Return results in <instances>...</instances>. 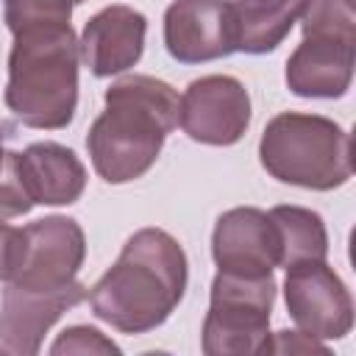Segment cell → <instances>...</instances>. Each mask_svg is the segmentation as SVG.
Listing matches in <instances>:
<instances>
[{
  "label": "cell",
  "instance_id": "22",
  "mask_svg": "<svg viewBox=\"0 0 356 356\" xmlns=\"http://www.w3.org/2000/svg\"><path fill=\"white\" fill-rule=\"evenodd\" d=\"M19 228H11L8 222H0V281H8L17 264L19 253Z\"/></svg>",
  "mask_w": 356,
  "mask_h": 356
},
{
  "label": "cell",
  "instance_id": "7",
  "mask_svg": "<svg viewBox=\"0 0 356 356\" xmlns=\"http://www.w3.org/2000/svg\"><path fill=\"white\" fill-rule=\"evenodd\" d=\"M284 298L295 325L314 339H339L353 325V300L325 259L286 267Z\"/></svg>",
  "mask_w": 356,
  "mask_h": 356
},
{
  "label": "cell",
  "instance_id": "14",
  "mask_svg": "<svg viewBox=\"0 0 356 356\" xmlns=\"http://www.w3.org/2000/svg\"><path fill=\"white\" fill-rule=\"evenodd\" d=\"M17 175L31 203L42 206L75 203L86 186V170L81 159L58 142H33L17 153Z\"/></svg>",
  "mask_w": 356,
  "mask_h": 356
},
{
  "label": "cell",
  "instance_id": "13",
  "mask_svg": "<svg viewBox=\"0 0 356 356\" xmlns=\"http://www.w3.org/2000/svg\"><path fill=\"white\" fill-rule=\"evenodd\" d=\"M356 42L303 36L286 61V86L300 97H342L353 78Z\"/></svg>",
  "mask_w": 356,
  "mask_h": 356
},
{
  "label": "cell",
  "instance_id": "11",
  "mask_svg": "<svg viewBox=\"0 0 356 356\" xmlns=\"http://www.w3.org/2000/svg\"><path fill=\"white\" fill-rule=\"evenodd\" d=\"M211 256L222 273L273 275L281 261V239L273 217L253 206L225 211L211 234Z\"/></svg>",
  "mask_w": 356,
  "mask_h": 356
},
{
  "label": "cell",
  "instance_id": "19",
  "mask_svg": "<svg viewBox=\"0 0 356 356\" xmlns=\"http://www.w3.org/2000/svg\"><path fill=\"white\" fill-rule=\"evenodd\" d=\"M31 197L17 175V153H8L6 167L0 170V217H19L31 211Z\"/></svg>",
  "mask_w": 356,
  "mask_h": 356
},
{
  "label": "cell",
  "instance_id": "9",
  "mask_svg": "<svg viewBox=\"0 0 356 356\" xmlns=\"http://www.w3.org/2000/svg\"><path fill=\"white\" fill-rule=\"evenodd\" d=\"M89 289L81 281H72L58 289H33L11 284L3 292L0 303V345L17 356H33L42 348L50 325L72 306L83 303Z\"/></svg>",
  "mask_w": 356,
  "mask_h": 356
},
{
  "label": "cell",
  "instance_id": "5",
  "mask_svg": "<svg viewBox=\"0 0 356 356\" xmlns=\"http://www.w3.org/2000/svg\"><path fill=\"white\" fill-rule=\"evenodd\" d=\"M273 300V275H236L220 270L211 281V306L203 323V353H270Z\"/></svg>",
  "mask_w": 356,
  "mask_h": 356
},
{
  "label": "cell",
  "instance_id": "12",
  "mask_svg": "<svg viewBox=\"0 0 356 356\" xmlns=\"http://www.w3.org/2000/svg\"><path fill=\"white\" fill-rule=\"evenodd\" d=\"M147 19L131 6H108L97 11L86 25L78 42L81 58L97 75H117L134 67L145 50Z\"/></svg>",
  "mask_w": 356,
  "mask_h": 356
},
{
  "label": "cell",
  "instance_id": "10",
  "mask_svg": "<svg viewBox=\"0 0 356 356\" xmlns=\"http://www.w3.org/2000/svg\"><path fill=\"white\" fill-rule=\"evenodd\" d=\"M164 44L184 64L231 56L236 50L231 0H172L164 14Z\"/></svg>",
  "mask_w": 356,
  "mask_h": 356
},
{
  "label": "cell",
  "instance_id": "2",
  "mask_svg": "<svg viewBox=\"0 0 356 356\" xmlns=\"http://www.w3.org/2000/svg\"><path fill=\"white\" fill-rule=\"evenodd\" d=\"M178 92L150 75H128L106 89V111L92 122L86 147L108 184L142 178L178 125Z\"/></svg>",
  "mask_w": 356,
  "mask_h": 356
},
{
  "label": "cell",
  "instance_id": "1",
  "mask_svg": "<svg viewBox=\"0 0 356 356\" xmlns=\"http://www.w3.org/2000/svg\"><path fill=\"white\" fill-rule=\"evenodd\" d=\"M186 289V253L161 228L136 231L111 270L89 289L92 312L122 334L161 325Z\"/></svg>",
  "mask_w": 356,
  "mask_h": 356
},
{
  "label": "cell",
  "instance_id": "3",
  "mask_svg": "<svg viewBox=\"0 0 356 356\" xmlns=\"http://www.w3.org/2000/svg\"><path fill=\"white\" fill-rule=\"evenodd\" d=\"M78 39L72 25L14 33L6 106L31 128H67L78 106Z\"/></svg>",
  "mask_w": 356,
  "mask_h": 356
},
{
  "label": "cell",
  "instance_id": "6",
  "mask_svg": "<svg viewBox=\"0 0 356 356\" xmlns=\"http://www.w3.org/2000/svg\"><path fill=\"white\" fill-rule=\"evenodd\" d=\"M19 253L8 278L11 284L58 289L75 281L86 256V239L75 220L53 214L19 228Z\"/></svg>",
  "mask_w": 356,
  "mask_h": 356
},
{
  "label": "cell",
  "instance_id": "21",
  "mask_svg": "<svg viewBox=\"0 0 356 356\" xmlns=\"http://www.w3.org/2000/svg\"><path fill=\"white\" fill-rule=\"evenodd\" d=\"M320 353L328 356V348L320 345L314 337L309 334H298V331H278L275 342H270V353Z\"/></svg>",
  "mask_w": 356,
  "mask_h": 356
},
{
  "label": "cell",
  "instance_id": "23",
  "mask_svg": "<svg viewBox=\"0 0 356 356\" xmlns=\"http://www.w3.org/2000/svg\"><path fill=\"white\" fill-rule=\"evenodd\" d=\"M8 153H11V150H6V147H3V142H0V170L6 167V161H8Z\"/></svg>",
  "mask_w": 356,
  "mask_h": 356
},
{
  "label": "cell",
  "instance_id": "17",
  "mask_svg": "<svg viewBox=\"0 0 356 356\" xmlns=\"http://www.w3.org/2000/svg\"><path fill=\"white\" fill-rule=\"evenodd\" d=\"M303 36L356 42V0H306Z\"/></svg>",
  "mask_w": 356,
  "mask_h": 356
},
{
  "label": "cell",
  "instance_id": "24",
  "mask_svg": "<svg viewBox=\"0 0 356 356\" xmlns=\"http://www.w3.org/2000/svg\"><path fill=\"white\" fill-rule=\"evenodd\" d=\"M70 3H72V6H78V3H83V0H70Z\"/></svg>",
  "mask_w": 356,
  "mask_h": 356
},
{
  "label": "cell",
  "instance_id": "16",
  "mask_svg": "<svg viewBox=\"0 0 356 356\" xmlns=\"http://www.w3.org/2000/svg\"><path fill=\"white\" fill-rule=\"evenodd\" d=\"M281 239V267L298 261H320L328 253V234L323 217L303 206H275L270 211Z\"/></svg>",
  "mask_w": 356,
  "mask_h": 356
},
{
  "label": "cell",
  "instance_id": "15",
  "mask_svg": "<svg viewBox=\"0 0 356 356\" xmlns=\"http://www.w3.org/2000/svg\"><path fill=\"white\" fill-rule=\"evenodd\" d=\"M306 0H231L234 44L242 53L275 50L300 19Z\"/></svg>",
  "mask_w": 356,
  "mask_h": 356
},
{
  "label": "cell",
  "instance_id": "8",
  "mask_svg": "<svg viewBox=\"0 0 356 356\" xmlns=\"http://www.w3.org/2000/svg\"><path fill=\"white\" fill-rule=\"evenodd\" d=\"M178 122L195 142L234 145L250 125V95L231 75L197 78L181 97Z\"/></svg>",
  "mask_w": 356,
  "mask_h": 356
},
{
  "label": "cell",
  "instance_id": "4",
  "mask_svg": "<svg viewBox=\"0 0 356 356\" xmlns=\"http://www.w3.org/2000/svg\"><path fill=\"white\" fill-rule=\"evenodd\" d=\"M261 167L303 189L328 192L353 175L350 136L328 117L284 111L273 117L259 142Z\"/></svg>",
  "mask_w": 356,
  "mask_h": 356
},
{
  "label": "cell",
  "instance_id": "18",
  "mask_svg": "<svg viewBox=\"0 0 356 356\" xmlns=\"http://www.w3.org/2000/svg\"><path fill=\"white\" fill-rule=\"evenodd\" d=\"M70 0H6V25L11 33L44 25H70Z\"/></svg>",
  "mask_w": 356,
  "mask_h": 356
},
{
  "label": "cell",
  "instance_id": "20",
  "mask_svg": "<svg viewBox=\"0 0 356 356\" xmlns=\"http://www.w3.org/2000/svg\"><path fill=\"white\" fill-rule=\"evenodd\" d=\"M120 353V348L114 342H108L100 331L89 328V325H75L67 328L50 348V353Z\"/></svg>",
  "mask_w": 356,
  "mask_h": 356
}]
</instances>
